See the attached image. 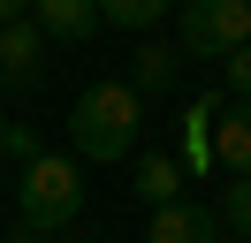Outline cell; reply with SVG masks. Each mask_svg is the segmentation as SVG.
Instances as JSON below:
<instances>
[{
  "label": "cell",
  "instance_id": "3",
  "mask_svg": "<svg viewBox=\"0 0 251 243\" xmlns=\"http://www.w3.org/2000/svg\"><path fill=\"white\" fill-rule=\"evenodd\" d=\"M236 46H251V0H198V8H183V53L228 61Z\"/></svg>",
  "mask_w": 251,
  "mask_h": 243
},
{
  "label": "cell",
  "instance_id": "4",
  "mask_svg": "<svg viewBox=\"0 0 251 243\" xmlns=\"http://www.w3.org/2000/svg\"><path fill=\"white\" fill-rule=\"evenodd\" d=\"M145 243H221V213L190 205V197H168V205H152V236Z\"/></svg>",
  "mask_w": 251,
  "mask_h": 243
},
{
  "label": "cell",
  "instance_id": "17",
  "mask_svg": "<svg viewBox=\"0 0 251 243\" xmlns=\"http://www.w3.org/2000/svg\"><path fill=\"white\" fill-rule=\"evenodd\" d=\"M175 8H198V0H175Z\"/></svg>",
  "mask_w": 251,
  "mask_h": 243
},
{
  "label": "cell",
  "instance_id": "8",
  "mask_svg": "<svg viewBox=\"0 0 251 243\" xmlns=\"http://www.w3.org/2000/svg\"><path fill=\"white\" fill-rule=\"evenodd\" d=\"M137 197H145V205H168V197H183V160H168V152L137 160Z\"/></svg>",
  "mask_w": 251,
  "mask_h": 243
},
{
  "label": "cell",
  "instance_id": "6",
  "mask_svg": "<svg viewBox=\"0 0 251 243\" xmlns=\"http://www.w3.org/2000/svg\"><path fill=\"white\" fill-rule=\"evenodd\" d=\"M213 167L251 175V99H228V114H213Z\"/></svg>",
  "mask_w": 251,
  "mask_h": 243
},
{
  "label": "cell",
  "instance_id": "7",
  "mask_svg": "<svg viewBox=\"0 0 251 243\" xmlns=\"http://www.w3.org/2000/svg\"><path fill=\"white\" fill-rule=\"evenodd\" d=\"M31 23L46 30V38H69V46H76V38L99 30V8H92V0H31Z\"/></svg>",
  "mask_w": 251,
  "mask_h": 243
},
{
  "label": "cell",
  "instance_id": "10",
  "mask_svg": "<svg viewBox=\"0 0 251 243\" xmlns=\"http://www.w3.org/2000/svg\"><path fill=\"white\" fill-rule=\"evenodd\" d=\"M213 114H221V99H198L183 114V137H190V167H213Z\"/></svg>",
  "mask_w": 251,
  "mask_h": 243
},
{
  "label": "cell",
  "instance_id": "5",
  "mask_svg": "<svg viewBox=\"0 0 251 243\" xmlns=\"http://www.w3.org/2000/svg\"><path fill=\"white\" fill-rule=\"evenodd\" d=\"M38 76H46V30H38V23H8V30H0V84L31 91Z\"/></svg>",
  "mask_w": 251,
  "mask_h": 243
},
{
  "label": "cell",
  "instance_id": "15",
  "mask_svg": "<svg viewBox=\"0 0 251 243\" xmlns=\"http://www.w3.org/2000/svg\"><path fill=\"white\" fill-rule=\"evenodd\" d=\"M8 243H46V236H38V228H16V236H8Z\"/></svg>",
  "mask_w": 251,
  "mask_h": 243
},
{
  "label": "cell",
  "instance_id": "11",
  "mask_svg": "<svg viewBox=\"0 0 251 243\" xmlns=\"http://www.w3.org/2000/svg\"><path fill=\"white\" fill-rule=\"evenodd\" d=\"M168 76H175V61L152 46V53H137V76H129V91H137V99H145V91H168Z\"/></svg>",
  "mask_w": 251,
  "mask_h": 243
},
{
  "label": "cell",
  "instance_id": "9",
  "mask_svg": "<svg viewBox=\"0 0 251 243\" xmlns=\"http://www.w3.org/2000/svg\"><path fill=\"white\" fill-rule=\"evenodd\" d=\"M92 8H99V23H114V30H145V23H160L175 0H92Z\"/></svg>",
  "mask_w": 251,
  "mask_h": 243
},
{
  "label": "cell",
  "instance_id": "2",
  "mask_svg": "<svg viewBox=\"0 0 251 243\" xmlns=\"http://www.w3.org/2000/svg\"><path fill=\"white\" fill-rule=\"evenodd\" d=\"M16 205H23V228H69L84 213V175H76V160H61V152H31L23 160V190H16Z\"/></svg>",
  "mask_w": 251,
  "mask_h": 243
},
{
  "label": "cell",
  "instance_id": "14",
  "mask_svg": "<svg viewBox=\"0 0 251 243\" xmlns=\"http://www.w3.org/2000/svg\"><path fill=\"white\" fill-rule=\"evenodd\" d=\"M23 15H31V0H0V30H8V23H23Z\"/></svg>",
  "mask_w": 251,
  "mask_h": 243
},
{
  "label": "cell",
  "instance_id": "18",
  "mask_svg": "<svg viewBox=\"0 0 251 243\" xmlns=\"http://www.w3.org/2000/svg\"><path fill=\"white\" fill-rule=\"evenodd\" d=\"M244 243H251V236H244Z\"/></svg>",
  "mask_w": 251,
  "mask_h": 243
},
{
  "label": "cell",
  "instance_id": "13",
  "mask_svg": "<svg viewBox=\"0 0 251 243\" xmlns=\"http://www.w3.org/2000/svg\"><path fill=\"white\" fill-rule=\"evenodd\" d=\"M228 91H236V99H251V46H236V53H228Z\"/></svg>",
  "mask_w": 251,
  "mask_h": 243
},
{
  "label": "cell",
  "instance_id": "16",
  "mask_svg": "<svg viewBox=\"0 0 251 243\" xmlns=\"http://www.w3.org/2000/svg\"><path fill=\"white\" fill-rule=\"evenodd\" d=\"M0 152H8V122H0Z\"/></svg>",
  "mask_w": 251,
  "mask_h": 243
},
{
  "label": "cell",
  "instance_id": "12",
  "mask_svg": "<svg viewBox=\"0 0 251 243\" xmlns=\"http://www.w3.org/2000/svg\"><path fill=\"white\" fill-rule=\"evenodd\" d=\"M228 228H244V236H251V175L228 182Z\"/></svg>",
  "mask_w": 251,
  "mask_h": 243
},
{
  "label": "cell",
  "instance_id": "1",
  "mask_svg": "<svg viewBox=\"0 0 251 243\" xmlns=\"http://www.w3.org/2000/svg\"><path fill=\"white\" fill-rule=\"evenodd\" d=\"M137 122H145V106H137L129 84H92L69 106V137H76L84 160H122V152L137 145Z\"/></svg>",
  "mask_w": 251,
  "mask_h": 243
}]
</instances>
